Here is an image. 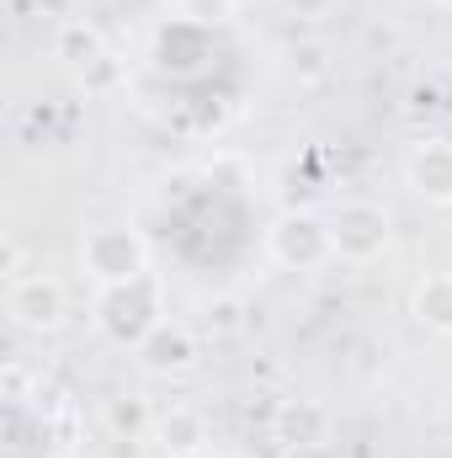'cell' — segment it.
Listing matches in <instances>:
<instances>
[{
	"label": "cell",
	"mask_w": 452,
	"mask_h": 458,
	"mask_svg": "<svg viewBox=\"0 0 452 458\" xmlns=\"http://www.w3.org/2000/svg\"><path fill=\"white\" fill-rule=\"evenodd\" d=\"M80 267H86V277H91L96 288H122V283L149 277V250H144V240L128 225H102V229L86 234Z\"/></svg>",
	"instance_id": "1"
},
{
	"label": "cell",
	"mask_w": 452,
	"mask_h": 458,
	"mask_svg": "<svg viewBox=\"0 0 452 458\" xmlns=\"http://www.w3.org/2000/svg\"><path fill=\"white\" fill-rule=\"evenodd\" d=\"M96 320L117 346H138L149 342V331L160 326V288L155 277H138V283H122V288H102V304H96Z\"/></svg>",
	"instance_id": "2"
},
{
	"label": "cell",
	"mask_w": 452,
	"mask_h": 458,
	"mask_svg": "<svg viewBox=\"0 0 452 458\" xmlns=\"http://www.w3.org/2000/svg\"><path fill=\"white\" fill-rule=\"evenodd\" d=\"M331 240H336V261H351V267H367L389 250L394 240V225H389V208L367 203V198H351L331 214Z\"/></svg>",
	"instance_id": "3"
},
{
	"label": "cell",
	"mask_w": 452,
	"mask_h": 458,
	"mask_svg": "<svg viewBox=\"0 0 452 458\" xmlns=\"http://www.w3.org/2000/svg\"><path fill=\"white\" fill-rule=\"evenodd\" d=\"M266 250L282 272H314L325 261H336V240H331V219H314V214H282L272 234H266Z\"/></svg>",
	"instance_id": "4"
},
{
	"label": "cell",
	"mask_w": 452,
	"mask_h": 458,
	"mask_svg": "<svg viewBox=\"0 0 452 458\" xmlns=\"http://www.w3.org/2000/svg\"><path fill=\"white\" fill-rule=\"evenodd\" d=\"M5 310L21 331H59L64 326V288L43 272H21L5 293Z\"/></svg>",
	"instance_id": "5"
},
{
	"label": "cell",
	"mask_w": 452,
	"mask_h": 458,
	"mask_svg": "<svg viewBox=\"0 0 452 458\" xmlns=\"http://www.w3.org/2000/svg\"><path fill=\"white\" fill-rule=\"evenodd\" d=\"M405 182H410L415 198L448 208L452 203V139H426V144H415L410 160H405Z\"/></svg>",
	"instance_id": "6"
},
{
	"label": "cell",
	"mask_w": 452,
	"mask_h": 458,
	"mask_svg": "<svg viewBox=\"0 0 452 458\" xmlns=\"http://www.w3.org/2000/svg\"><path fill=\"white\" fill-rule=\"evenodd\" d=\"M138 357H144V368H155V373H176V368H187V362L197 357V342H192L187 326L160 320V326L149 331V342L138 346Z\"/></svg>",
	"instance_id": "7"
},
{
	"label": "cell",
	"mask_w": 452,
	"mask_h": 458,
	"mask_svg": "<svg viewBox=\"0 0 452 458\" xmlns=\"http://www.w3.org/2000/svg\"><path fill=\"white\" fill-rule=\"evenodd\" d=\"M410 315H415L426 331L452 336V272H431V277L415 283V293H410Z\"/></svg>",
	"instance_id": "8"
},
{
	"label": "cell",
	"mask_w": 452,
	"mask_h": 458,
	"mask_svg": "<svg viewBox=\"0 0 452 458\" xmlns=\"http://www.w3.org/2000/svg\"><path fill=\"white\" fill-rule=\"evenodd\" d=\"M325 411L314 405V400H288L282 411H277V437L288 443V448H314L320 437H325Z\"/></svg>",
	"instance_id": "9"
},
{
	"label": "cell",
	"mask_w": 452,
	"mask_h": 458,
	"mask_svg": "<svg viewBox=\"0 0 452 458\" xmlns=\"http://www.w3.org/2000/svg\"><path fill=\"white\" fill-rule=\"evenodd\" d=\"M160 443H165V454H171V458L197 454V448L208 443V432H203V416H197V411H171V416L160 421Z\"/></svg>",
	"instance_id": "10"
},
{
	"label": "cell",
	"mask_w": 452,
	"mask_h": 458,
	"mask_svg": "<svg viewBox=\"0 0 452 458\" xmlns=\"http://www.w3.org/2000/svg\"><path fill=\"white\" fill-rule=\"evenodd\" d=\"M288 59H293V75H304V81L325 75V48H320V43H304V48H293Z\"/></svg>",
	"instance_id": "11"
},
{
	"label": "cell",
	"mask_w": 452,
	"mask_h": 458,
	"mask_svg": "<svg viewBox=\"0 0 452 458\" xmlns=\"http://www.w3.org/2000/svg\"><path fill=\"white\" fill-rule=\"evenodd\" d=\"M288 16H298V21H320V16H331L340 0H277Z\"/></svg>",
	"instance_id": "12"
},
{
	"label": "cell",
	"mask_w": 452,
	"mask_h": 458,
	"mask_svg": "<svg viewBox=\"0 0 452 458\" xmlns=\"http://www.w3.org/2000/svg\"><path fill=\"white\" fill-rule=\"evenodd\" d=\"M442 427H448V437H452V394H448V405H442Z\"/></svg>",
	"instance_id": "13"
},
{
	"label": "cell",
	"mask_w": 452,
	"mask_h": 458,
	"mask_svg": "<svg viewBox=\"0 0 452 458\" xmlns=\"http://www.w3.org/2000/svg\"><path fill=\"white\" fill-rule=\"evenodd\" d=\"M437 5H442V11H452V0H437Z\"/></svg>",
	"instance_id": "14"
},
{
	"label": "cell",
	"mask_w": 452,
	"mask_h": 458,
	"mask_svg": "<svg viewBox=\"0 0 452 458\" xmlns=\"http://www.w3.org/2000/svg\"><path fill=\"white\" fill-rule=\"evenodd\" d=\"M224 458H239V454H224Z\"/></svg>",
	"instance_id": "15"
}]
</instances>
